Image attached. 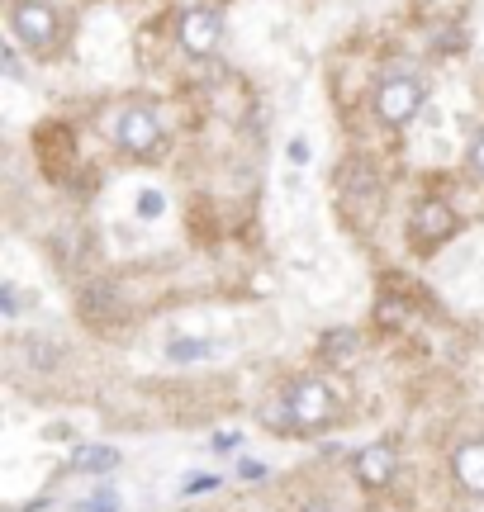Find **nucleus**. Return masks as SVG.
Instances as JSON below:
<instances>
[{
    "mask_svg": "<svg viewBox=\"0 0 484 512\" xmlns=\"http://www.w3.org/2000/svg\"><path fill=\"white\" fill-rule=\"evenodd\" d=\"M280 408H285L290 432H318V427H328L337 418V394L333 384H323L318 375H299L280 394Z\"/></svg>",
    "mask_w": 484,
    "mask_h": 512,
    "instance_id": "nucleus-1",
    "label": "nucleus"
},
{
    "mask_svg": "<svg viewBox=\"0 0 484 512\" xmlns=\"http://www.w3.org/2000/svg\"><path fill=\"white\" fill-rule=\"evenodd\" d=\"M423 105H428V81L413 72H394L375 86V119L385 128H404Z\"/></svg>",
    "mask_w": 484,
    "mask_h": 512,
    "instance_id": "nucleus-2",
    "label": "nucleus"
},
{
    "mask_svg": "<svg viewBox=\"0 0 484 512\" xmlns=\"http://www.w3.org/2000/svg\"><path fill=\"white\" fill-rule=\"evenodd\" d=\"M114 147L119 152H129V157H138V162H148V157H162V147H167V128H162V119L152 110H143V105H129V110L114 114Z\"/></svg>",
    "mask_w": 484,
    "mask_h": 512,
    "instance_id": "nucleus-3",
    "label": "nucleus"
},
{
    "mask_svg": "<svg viewBox=\"0 0 484 512\" xmlns=\"http://www.w3.org/2000/svg\"><path fill=\"white\" fill-rule=\"evenodd\" d=\"M10 34L29 53H48L57 43V34H62V19H57V10L48 0H15L10 5Z\"/></svg>",
    "mask_w": 484,
    "mask_h": 512,
    "instance_id": "nucleus-4",
    "label": "nucleus"
},
{
    "mask_svg": "<svg viewBox=\"0 0 484 512\" xmlns=\"http://www.w3.org/2000/svg\"><path fill=\"white\" fill-rule=\"evenodd\" d=\"M176 43H181V53L190 57H214L219 53V43H224V19L214 5H190L181 10L176 19Z\"/></svg>",
    "mask_w": 484,
    "mask_h": 512,
    "instance_id": "nucleus-5",
    "label": "nucleus"
},
{
    "mask_svg": "<svg viewBox=\"0 0 484 512\" xmlns=\"http://www.w3.org/2000/svg\"><path fill=\"white\" fill-rule=\"evenodd\" d=\"M456 209H451L447 200H418V209H413V223H409V238L413 247H423V252H437L442 242L456 238Z\"/></svg>",
    "mask_w": 484,
    "mask_h": 512,
    "instance_id": "nucleus-6",
    "label": "nucleus"
},
{
    "mask_svg": "<svg viewBox=\"0 0 484 512\" xmlns=\"http://www.w3.org/2000/svg\"><path fill=\"white\" fill-rule=\"evenodd\" d=\"M394 470H399V456H394L390 441H371L352 456V475L361 489H390Z\"/></svg>",
    "mask_w": 484,
    "mask_h": 512,
    "instance_id": "nucleus-7",
    "label": "nucleus"
},
{
    "mask_svg": "<svg viewBox=\"0 0 484 512\" xmlns=\"http://www.w3.org/2000/svg\"><path fill=\"white\" fill-rule=\"evenodd\" d=\"M451 479H456L466 494L484 498V437L461 441V446L451 451Z\"/></svg>",
    "mask_w": 484,
    "mask_h": 512,
    "instance_id": "nucleus-8",
    "label": "nucleus"
},
{
    "mask_svg": "<svg viewBox=\"0 0 484 512\" xmlns=\"http://www.w3.org/2000/svg\"><path fill=\"white\" fill-rule=\"evenodd\" d=\"M72 470H81V475H110V470H119V451L81 441V446H72Z\"/></svg>",
    "mask_w": 484,
    "mask_h": 512,
    "instance_id": "nucleus-9",
    "label": "nucleus"
},
{
    "mask_svg": "<svg viewBox=\"0 0 484 512\" xmlns=\"http://www.w3.org/2000/svg\"><path fill=\"white\" fill-rule=\"evenodd\" d=\"M214 342H200V337H181V342H171L167 347V356L176 361V366H190V361H209L214 356Z\"/></svg>",
    "mask_w": 484,
    "mask_h": 512,
    "instance_id": "nucleus-10",
    "label": "nucleus"
},
{
    "mask_svg": "<svg viewBox=\"0 0 484 512\" xmlns=\"http://www.w3.org/2000/svg\"><path fill=\"white\" fill-rule=\"evenodd\" d=\"M352 351H356V332L352 328H333L328 337H323V356H328V361H352Z\"/></svg>",
    "mask_w": 484,
    "mask_h": 512,
    "instance_id": "nucleus-11",
    "label": "nucleus"
},
{
    "mask_svg": "<svg viewBox=\"0 0 484 512\" xmlns=\"http://www.w3.org/2000/svg\"><path fill=\"white\" fill-rule=\"evenodd\" d=\"M466 166H470V176H475V181H484V133H480V138H475V143H470V152H466Z\"/></svg>",
    "mask_w": 484,
    "mask_h": 512,
    "instance_id": "nucleus-12",
    "label": "nucleus"
},
{
    "mask_svg": "<svg viewBox=\"0 0 484 512\" xmlns=\"http://www.w3.org/2000/svg\"><path fill=\"white\" fill-rule=\"evenodd\" d=\"M76 512H119V494H110V489H105V494H95L91 503H81Z\"/></svg>",
    "mask_w": 484,
    "mask_h": 512,
    "instance_id": "nucleus-13",
    "label": "nucleus"
},
{
    "mask_svg": "<svg viewBox=\"0 0 484 512\" xmlns=\"http://www.w3.org/2000/svg\"><path fill=\"white\" fill-rule=\"evenodd\" d=\"M157 214H162V195H157V190H143V195H138V219H157Z\"/></svg>",
    "mask_w": 484,
    "mask_h": 512,
    "instance_id": "nucleus-14",
    "label": "nucleus"
},
{
    "mask_svg": "<svg viewBox=\"0 0 484 512\" xmlns=\"http://www.w3.org/2000/svg\"><path fill=\"white\" fill-rule=\"evenodd\" d=\"M238 479H252V484H257V479H266V465H261V460H242Z\"/></svg>",
    "mask_w": 484,
    "mask_h": 512,
    "instance_id": "nucleus-15",
    "label": "nucleus"
},
{
    "mask_svg": "<svg viewBox=\"0 0 484 512\" xmlns=\"http://www.w3.org/2000/svg\"><path fill=\"white\" fill-rule=\"evenodd\" d=\"M0 67H5V76H10V81H19V57H15V48H0Z\"/></svg>",
    "mask_w": 484,
    "mask_h": 512,
    "instance_id": "nucleus-16",
    "label": "nucleus"
},
{
    "mask_svg": "<svg viewBox=\"0 0 484 512\" xmlns=\"http://www.w3.org/2000/svg\"><path fill=\"white\" fill-rule=\"evenodd\" d=\"M295 512H337V508L328 503V498H304V503H299Z\"/></svg>",
    "mask_w": 484,
    "mask_h": 512,
    "instance_id": "nucleus-17",
    "label": "nucleus"
},
{
    "mask_svg": "<svg viewBox=\"0 0 484 512\" xmlns=\"http://www.w3.org/2000/svg\"><path fill=\"white\" fill-rule=\"evenodd\" d=\"M214 484H219V479H186L181 489H186V494H205V489H214Z\"/></svg>",
    "mask_w": 484,
    "mask_h": 512,
    "instance_id": "nucleus-18",
    "label": "nucleus"
},
{
    "mask_svg": "<svg viewBox=\"0 0 484 512\" xmlns=\"http://www.w3.org/2000/svg\"><path fill=\"white\" fill-rule=\"evenodd\" d=\"M290 162H309V143H304V138L290 143Z\"/></svg>",
    "mask_w": 484,
    "mask_h": 512,
    "instance_id": "nucleus-19",
    "label": "nucleus"
},
{
    "mask_svg": "<svg viewBox=\"0 0 484 512\" xmlns=\"http://www.w3.org/2000/svg\"><path fill=\"white\" fill-rule=\"evenodd\" d=\"M238 432H228V437H219V441H214V451H233V446H238Z\"/></svg>",
    "mask_w": 484,
    "mask_h": 512,
    "instance_id": "nucleus-20",
    "label": "nucleus"
}]
</instances>
